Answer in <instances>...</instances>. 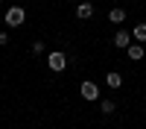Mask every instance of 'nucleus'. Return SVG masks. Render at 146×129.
Returning <instances> with one entry per match:
<instances>
[{"label":"nucleus","instance_id":"obj_1","mask_svg":"<svg viewBox=\"0 0 146 129\" xmlns=\"http://www.w3.org/2000/svg\"><path fill=\"white\" fill-rule=\"evenodd\" d=\"M47 65H50V70H53V74H62V70L67 68V56L64 53H47Z\"/></svg>","mask_w":146,"mask_h":129},{"label":"nucleus","instance_id":"obj_2","mask_svg":"<svg viewBox=\"0 0 146 129\" xmlns=\"http://www.w3.org/2000/svg\"><path fill=\"white\" fill-rule=\"evenodd\" d=\"M23 21H27V12H23L21 6H9L6 9V23L9 27H21Z\"/></svg>","mask_w":146,"mask_h":129},{"label":"nucleus","instance_id":"obj_3","mask_svg":"<svg viewBox=\"0 0 146 129\" xmlns=\"http://www.w3.org/2000/svg\"><path fill=\"white\" fill-rule=\"evenodd\" d=\"M79 94H82L85 100H100V88H96V82H91V79H85V82H82Z\"/></svg>","mask_w":146,"mask_h":129},{"label":"nucleus","instance_id":"obj_4","mask_svg":"<svg viewBox=\"0 0 146 129\" xmlns=\"http://www.w3.org/2000/svg\"><path fill=\"white\" fill-rule=\"evenodd\" d=\"M76 18H79V21L94 18V3H91V0H82V3H76Z\"/></svg>","mask_w":146,"mask_h":129},{"label":"nucleus","instance_id":"obj_5","mask_svg":"<svg viewBox=\"0 0 146 129\" xmlns=\"http://www.w3.org/2000/svg\"><path fill=\"white\" fill-rule=\"evenodd\" d=\"M123 53L131 59V62H140V59H143V44H140V41H135V44H129Z\"/></svg>","mask_w":146,"mask_h":129},{"label":"nucleus","instance_id":"obj_6","mask_svg":"<svg viewBox=\"0 0 146 129\" xmlns=\"http://www.w3.org/2000/svg\"><path fill=\"white\" fill-rule=\"evenodd\" d=\"M131 41H135V38H131V32H126V29H120V32L114 35V47H120V50H126Z\"/></svg>","mask_w":146,"mask_h":129},{"label":"nucleus","instance_id":"obj_7","mask_svg":"<svg viewBox=\"0 0 146 129\" xmlns=\"http://www.w3.org/2000/svg\"><path fill=\"white\" fill-rule=\"evenodd\" d=\"M105 82H108V88H123V74L111 70V74H105Z\"/></svg>","mask_w":146,"mask_h":129},{"label":"nucleus","instance_id":"obj_8","mask_svg":"<svg viewBox=\"0 0 146 129\" xmlns=\"http://www.w3.org/2000/svg\"><path fill=\"white\" fill-rule=\"evenodd\" d=\"M108 21H111V23H126V9L114 6L111 12H108Z\"/></svg>","mask_w":146,"mask_h":129},{"label":"nucleus","instance_id":"obj_9","mask_svg":"<svg viewBox=\"0 0 146 129\" xmlns=\"http://www.w3.org/2000/svg\"><path fill=\"white\" fill-rule=\"evenodd\" d=\"M131 38L140 41V44H146V23H137V27L131 29Z\"/></svg>","mask_w":146,"mask_h":129},{"label":"nucleus","instance_id":"obj_10","mask_svg":"<svg viewBox=\"0 0 146 129\" xmlns=\"http://www.w3.org/2000/svg\"><path fill=\"white\" fill-rule=\"evenodd\" d=\"M114 109H117L114 100H102V97H100V112H102V114H114Z\"/></svg>","mask_w":146,"mask_h":129},{"label":"nucleus","instance_id":"obj_11","mask_svg":"<svg viewBox=\"0 0 146 129\" xmlns=\"http://www.w3.org/2000/svg\"><path fill=\"white\" fill-rule=\"evenodd\" d=\"M41 53H44V41H35L32 44V56H41Z\"/></svg>","mask_w":146,"mask_h":129},{"label":"nucleus","instance_id":"obj_12","mask_svg":"<svg viewBox=\"0 0 146 129\" xmlns=\"http://www.w3.org/2000/svg\"><path fill=\"white\" fill-rule=\"evenodd\" d=\"M6 44H9V35H6V32H0V47H6Z\"/></svg>","mask_w":146,"mask_h":129},{"label":"nucleus","instance_id":"obj_13","mask_svg":"<svg viewBox=\"0 0 146 129\" xmlns=\"http://www.w3.org/2000/svg\"><path fill=\"white\" fill-rule=\"evenodd\" d=\"M73 3H79V0H73Z\"/></svg>","mask_w":146,"mask_h":129},{"label":"nucleus","instance_id":"obj_14","mask_svg":"<svg viewBox=\"0 0 146 129\" xmlns=\"http://www.w3.org/2000/svg\"><path fill=\"white\" fill-rule=\"evenodd\" d=\"M0 3H3V0H0Z\"/></svg>","mask_w":146,"mask_h":129}]
</instances>
